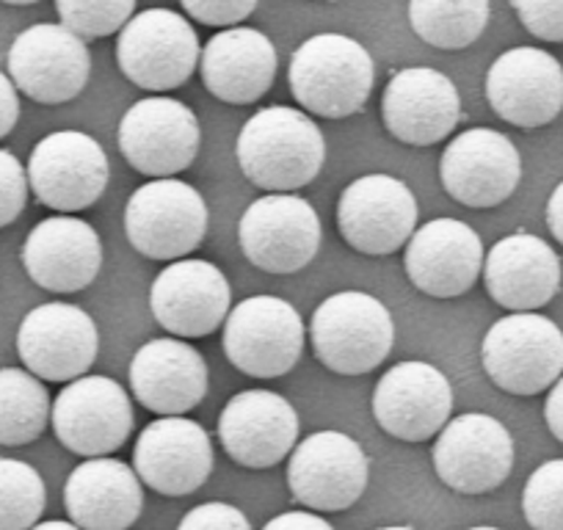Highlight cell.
Wrapping results in <instances>:
<instances>
[{"label": "cell", "mask_w": 563, "mask_h": 530, "mask_svg": "<svg viewBox=\"0 0 563 530\" xmlns=\"http://www.w3.org/2000/svg\"><path fill=\"white\" fill-rule=\"evenodd\" d=\"M467 530H500V528H489V525H478V528H467Z\"/></svg>", "instance_id": "bcb514c9"}, {"label": "cell", "mask_w": 563, "mask_h": 530, "mask_svg": "<svg viewBox=\"0 0 563 530\" xmlns=\"http://www.w3.org/2000/svg\"><path fill=\"white\" fill-rule=\"evenodd\" d=\"M199 119L175 97H144L119 122V150L135 172L172 177L186 172L199 153Z\"/></svg>", "instance_id": "30bf717a"}, {"label": "cell", "mask_w": 563, "mask_h": 530, "mask_svg": "<svg viewBox=\"0 0 563 530\" xmlns=\"http://www.w3.org/2000/svg\"><path fill=\"white\" fill-rule=\"evenodd\" d=\"M547 227H550L552 238L563 246V183H558L555 191L550 194V202H547Z\"/></svg>", "instance_id": "b9f144b4"}, {"label": "cell", "mask_w": 563, "mask_h": 530, "mask_svg": "<svg viewBox=\"0 0 563 530\" xmlns=\"http://www.w3.org/2000/svg\"><path fill=\"white\" fill-rule=\"evenodd\" d=\"M45 503V481L31 464L0 459V530H31Z\"/></svg>", "instance_id": "1f68e13d"}, {"label": "cell", "mask_w": 563, "mask_h": 530, "mask_svg": "<svg viewBox=\"0 0 563 530\" xmlns=\"http://www.w3.org/2000/svg\"><path fill=\"white\" fill-rule=\"evenodd\" d=\"M305 351V321L276 296H252L232 307L224 321V354L252 378H279L294 371Z\"/></svg>", "instance_id": "52a82bcc"}, {"label": "cell", "mask_w": 563, "mask_h": 530, "mask_svg": "<svg viewBox=\"0 0 563 530\" xmlns=\"http://www.w3.org/2000/svg\"><path fill=\"white\" fill-rule=\"evenodd\" d=\"M69 519L84 530H128L144 508V489L133 467L95 456L78 464L64 486Z\"/></svg>", "instance_id": "83f0119b"}, {"label": "cell", "mask_w": 563, "mask_h": 530, "mask_svg": "<svg viewBox=\"0 0 563 530\" xmlns=\"http://www.w3.org/2000/svg\"><path fill=\"white\" fill-rule=\"evenodd\" d=\"M133 467L141 484L158 495H194L213 473V442L197 420L164 415L141 431Z\"/></svg>", "instance_id": "ffe728a7"}, {"label": "cell", "mask_w": 563, "mask_h": 530, "mask_svg": "<svg viewBox=\"0 0 563 530\" xmlns=\"http://www.w3.org/2000/svg\"><path fill=\"white\" fill-rule=\"evenodd\" d=\"M29 199V175L18 155L0 150V227L18 221Z\"/></svg>", "instance_id": "e575fe53"}, {"label": "cell", "mask_w": 563, "mask_h": 530, "mask_svg": "<svg viewBox=\"0 0 563 530\" xmlns=\"http://www.w3.org/2000/svg\"><path fill=\"white\" fill-rule=\"evenodd\" d=\"M489 23V0H409V25L437 51H464Z\"/></svg>", "instance_id": "f546056e"}, {"label": "cell", "mask_w": 563, "mask_h": 530, "mask_svg": "<svg viewBox=\"0 0 563 530\" xmlns=\"http://www.w3.org/2000/svg\"><path fill=\"white\" fill-rule=\"evenodd\" d=\"M100 332L86 310L64 301L40 305L23 318L18 354L34 376L45 382H75L97 360Z\"/></svg>", "instance_id": "e0dca14e"}, {"label": "cell", "mask_w": 563, "mask_h": 530, "mask_svg": "<svg viewBox=\"0 0 563 530\" xmlns=\"http://www.w3.org/2000/svg\"><path fill=\"white\" fill-rule=\"evenodd\" d=\"M232 290L224 272L208 260H172L155 277L150 310L175 338L213 334L232 310Z\"/></svg>", "instance_id": "ac0fdd59"}, {"label": "cell", "mask_w": 563, "mask_h": 530, "mask_svg": "<svg viewBox=\"0 0 563 530\" xmlns=\"http://www.w3.org/2000/svg\"><path fill=\"white\" fill-rule=\"evenodd\" d=\"M486 97L503 122L544 128L563 111V67L541 47L506 51L486 75Z\"/></svg>", "instance_id": "7402d4cb"}, {"label": "cell", "mask_w": 563, "mask_h": 530, "mask_svg": "<svg viewBox=\"0 0 563 530\" xmlns=\"http://www.w3.org/2000/svg\"><path fill=\"white\" fill-rule=\"evenodd\" d=\"M31 530H84V528H78V525H75V522H62V519H51V522L34 525V528H31Z\"/></svg>", "instance_id": "7bdbcfd3"}, {"label": "cell", "mask_w": 563, "mask_h": 530, "mask_svg": "<svg viewBox=\"0 0 563 530\" xmlns=\"http://www.w3.org/2000/svg\"><path fill=\"white\" fill-rule=\"evenodd\" d=\"M367 475L365 451L340 431H318L290 451V495L305 508L345 511L365 495Z\"/></svg>", "instance_id": "5bb4252c"}, {"label": "cell", "mask_w": 563, "mask_h": 530, "mask_svg": "<svg viewBox=\"0 0 563 530\" xmlns=\"http://www.w3.org/2000/svg\"><path fill=\"white\" fill-rule=\"evenodd\" d=\"M219 440L227 456L241 467H276L299 442V415L279 393L243 389L221 412Z\"/></svg>", "instance_id": "603a6c76"}, {"label": "cell", "mask_w": 563, "mask_h": 530, "mask_svg": "<svg viewBox=\"0 0 563 530\" xmlns=\"http://www.w3.org/2000/svg\"><path fill=\"white\" fill-rule=\"evenodd\" d=\"M124 232L150 260H183L208 232V205L194 186L172 177L135 188L124 208Z\"/></svg>", "instance_id": "8992f818"}, {"label": "cell", "mask_w": 563, "mask_h": 530, "mask_svg": "<svg viewBox=\"0 0 563 530\" xmlns=\"http://www.w3.org/2000/svg\"><path fill=\"white\" fill-rule=\"evenodd\" d=\"M310 338L321 365L340 376H362L389 356L395 323L376 296L343 290L312 312Z\"/></svg>", "instance_id": "3957f363"}, {"label": "cell", "mask_w": 563, "mask_h": 530, "mask_svg": "<svg viewBox=\"0 0 563 530\" xmlns=\"http://www.w3.org/2000/svg\"><path fill=\"white\" fill-rule=\"evenodd\" d=\"M177 530H252L246 514L230 503H202L183 517Z\"/></svg>", "instance_id": "74e56055"}, {"label": "cell", "mask_w": 563, "mask_h": 530, "mask_svg": "<svg viewBox=\"0 0 563 530\" xmlns=\"http://www.w3.org/2000/svg\"><path fill=\"white\" fill-rule=\"evenodd\" d=\"M404 268L420 294L434 299L464 296L484 272V243L459 219H434L406 241Z\"/></svg>", "instance_id": "44dd1931"}, {"label": "cell", "mask_w": 563, "mask_h": 530, "mask_svg": "<svg viewBox=\"0 0 563 530\" xmlns=\"http://www.w3.org/2000/svg\"><path fill=\"white\" fill-rule=\"evenodd\" d=\"M188 18L216 29H232L257 9L260 0H180Z\"/></svg>", "instance_id": "8d00e7d4"}, {"label": "cell", "mask_w": 563, "mask_h": 530, "mask_svg": "<svg viewBox=\"0 0 563 530\" xmlns=\"http://www.w3.org/2000/svg\"><path fill=\"white\" fill-rule=\"evenodd\" d=\"M434 470L462 495H486L503 486L514 467V440L492 415L470 412L448 420L434 442Z\"/></svg>", "instance_id": "9a60e30c"}, {"label": "cell", "mask_w": 563, "mask_h": 530, "mask_svg": "<svg viewBox=\"0 0 563 530\" xmlns=\"http://www.w3.org/2000/svg\"><path fill=\"white\" fill-rule=\"evenodd\" d=\"M522 511L533 530H563V459L533 470L522 492Z\"/></svg>", "instance_id": "836d02e7"}, {"label": "cell", "mask_w": 563, "mask_h": 530, "mask_svg": "<svg viewBox=\"0 0 563 530\" xmlns=\"http://www.w3.org/2000/svg\"><path fill=\"white\" fill-rule=\"evenodd\" d=\"M263 530H334L323 517L310 511H288L271 519Z\"/></svg>", "instance_id": "ab89813d"}, {"label": "cell", "mask_w": 563, "mask_h": 530, "mask_svg": "<svg viewBox=\"0 0 563 530\" xmlns=\"http://www.w3.org/2000/svg\"><path fill=\"white\" fill-rule=\"evenodd\" d=\"M382 117L389 136L411 147H431L456 130L462 97L445 73L406 67L389 78L382 97Z\"/></svg>", "instance_id": "cb8c5ba5"}, {"label": "cell", "mask_w": 563, "mask_h": 530, "mask_svg": "<svg viewBox=\"0 0 563 530\" xmlns=\"http://www.w3.org/2000/svg\"><path fill=\"white\" fill-rule=\"evenodd\" d=\"M89 75L91 56L86 40L67 25H31L9 47V78L42 106L75 100L89 84Z\"/></svg>", "instance_id": "9c48e42d"}, {"label": "cell", "mask_w": 563, "mask_h": 530, "mask_svg": "<svg viewBox=\"0 0 563 530\" xmlns=\"http://www.w3.org/2000/svg\"><path fill=\"white\" fill-rule=\"evenodd\" d=\"M130 389L141 407L161 418L186 415L208 395V362L186 340H150L130 362Z\"/></svg>", "instance_id": "484cf974"}, {"label": "cell", "mask_w": 563, "mask_h": 530, "mask_svg": "<svg viewBox=\"0 0 563 530\" xmlns=\"http://www.w3.org/2000/svg\"><path fill=\"white\" fill-rule=\"evenodd\" d=\"M205 89L230 106H252L274 86L276 47L257 29H224L199 56Z\"/></svg>", "instance_id": "f1b7e54d"}, {"label": "cell", "mask_w": 563, "mask_h": 530, "mask_svg": "<svg viewBox=\"0 0 563 530\" xmlns=\"http://www.w3.org/2000/svg\"><path fill=\"white\" fill-rule=\"evenodd\" d=\"M51 420V395L31 371L0 367V445L20 448L40 440Z\"/></svg>", "instance_id": "4dcf8cb0"}, {"label": "cell", "mask_w": 563, "mask_h": 530, "mask_svg": "<svg viewBox=\"0 0 563 530\" xmlns=\"http://www.w3.org/2000/svg\"><path fill=\"white\" fill-rule=\"evenodd\" d=\"M51 423L67 451L86 459L108 456L119 451L133 431V404L113 378L80 376L58 393Z\"/></svg>", "instance_id": "8fae6325"}, {"label": "cell", "mask_w": 563, "mask_h": 530, "mask_svg": "<svg viewBox=\"0 0 563 530\" xmlns=\"http://www.w3.org/2000/svg\"><path fill=\"white\" fill-rule=\"evenodd\" d=\"M378 530H415V528H406V525H393V528H378Z\"/></svg>", "instance_id": "f6af8a7d"}, {"label": "cell", "mask_w": 563, "mask_h": 530, "mask_svg": "<svg viewBox=\"0 0 563 530\" xmlns=\"http://www.w3.org/2000/svg\"><path fill=\"white\" fill-rule=\"evenodd\" d=\"M528 34L541 42H563V0H511Z\"/></svg>", "instance_id": "d590c367"}, {"label": "cell", "mask_w": 563, "mask_h": 530, "mask_svg": "<svg viewBox=\"0 0 563 530\" xmlns=\"http://www.w3.org/2000/svg\"><path fill=\"white\" fill-rule=\"evenodd\" d=\"M544 420L547 429L552 431V437H555L558 442H563V376L552 384L550 395H547Z\"/></svg>", "instance_id": "60d3db41"}, {"label": "cell", "mask_w": 563, "mask_h": 530, "mask_svg": "<svg viewBox=\"0 0 563 530\" xmlns=\"http://www.w3.org/2000/svg\"><path fill=\"white\" fill-rule=\"evenodd\" d=\"M481 360L503 393L539 395L563 376V332L539 312H511L492 323Z\"/></svg>", "instance_id": "277c9868"}, {"label": "cell", "mask_w": 563, "mask_h": 530, "mask_svg": "<svg viewBox=\"0 0 563 530\" xmlns=\"http://www.w3.org/2000/svg\"><path fill=\"white\" fill-rule=\"evenodd\" d=\"M417 219L420 208L415 194L393 175H362L340 194V235L351 249L371 257H384L406 246Z\"/></svg>", "instance_id": "4fadbf2b"}, {"label": "cell", "mask_w": 563, "mask_h": 530, "mask_svg": "<svg viewBox=\"0 0 563 530\" xmlns=\"http://www.w3.org/2000/svg\"><path fill=\"white\" fill-rule=\"evenodd\" d=\"M445 191L464 208H495L519 186L522 158L514 142L492 128H470L451 139L440 161Z\"/></svg>", "instance_id": "2e32d148"}, {"label": "cell", "mask_w": 563, "mask_h": 530, "mask_svg": "<svg viewBox=\"0 0 563 530\" xmlns=\"http://www.w3.org/2000/svg\"><path fill=\"white\" fill-rule=\"evenodd\" d=\"M451 412V382L429 362H400L389 367L373 393V418L395 440H431L445 429Z\"/></svg>", "instance_id": "d6986e66"}, {"label": "cell", "mask_w": 563, "mask_h": 530, "mask_svg": "<svg viewBox=\"0 0 563 530\" xmlns=\"http://www.w3.org/2000/svg\"><path fill=\"white\" fill-rule=\"evenodd\" d=\"M111 177L100 144L80 130H56L42 139L29 161V186L45 208L78 213L102 197Z\"/></svg>", "instance_id": "7c38bea8"}, {"label": "cell", "mask_w": 563, "mask_h": 530, "mask_svg": "<svg viewBox=\"0 0 563 530\" xmlns=\"http://www.w3.org/2000/svg\"><path fill=\"white\" fill-rule=\"evenodd\" d=\"M238 241L252 265L265 274H296L321 249V219L296 194H268L252 202L238 224Z\"/></svg>", "instance_id": "ba28073f"}, {"label": "cell", "mask_w": 563, "mask_h": 530, "mask_svg": "<svg viewBox=\"0 0 563 530\" xmlns=\"http://www.w3.org/2000/svg\"><path fill=\"white\" fill-rule=\"evenodd\" d=\"M235 153L252 186L271 194H290L321 175L327 142L305 111L268 106L243 124Z\"/></svg>", "instance_id": "6da1fadb"}, {"label": "cell", "mask_w": 563, "mask_h": 530, "mask_svg": "<svg viewBox=\"0 0 563 530\" xmlns=\"http://www.w3.org/2000/svg\"><path fill=\"white\" fill-rule=\"evenodd\" d=\"M0 3H9V7H31V3H40V0H0Z\"/></svg>", "instance_id": "ee69618b"}, {"label": "cell", "mask_w": 563, "mask_h": 530, "mask_svg": "<svg viewBox=\"0 0 563 530\" xmlns=\"http://www.w3.org/2000/svg\"><path fill=\"white\" fill-rule=\"evenodd\" d=\"M290 91L305 111L327 119L354 117L376 84V67L365 47L343 34H316L290 58Z\"/></svg>", "instance_id": "7a4b0ae2"}, {"label": "cell", "mask_w": 563, "mask_h": 530, "mask_svg": "<svg viewBox=\"0 0 563 530\" xmlns=\"http://www.w3.org/2000/svg\"><path fill=\"white\" fill-rule=\"evenodd\" d=\"M202 45L183 14L147 9L122 25L117 62L124 78L147 91L180 89L199 67Z\"/></svg>", "instance_id": "5b68a950"}, {"label": "cell", "mask_w": 563, "mask_h": 530, "mask_svg": "<svg viewBox=\"0 0 563 530\" xmlns=\"http://www.w3.org/2000/svg\"><path fill=\"white\" fill-rule=\"evenodd\" d=\"M561 260L539 235L514 232L500 238L484 257V283L492 299L514 312L550 305L561 290Z\"/></svg>", "instance_id": "4316f807"}, {"label": "cell", "mask_w": 563, "mask_h": 530, "mask_svg": "<svg viewBox=\"0 0 563 530\" xmlns=\"http://www.w3.org/2000/svg\"><path fill=\"white\" fill-rule=\"evenodd\" d=\"M20 119V97L18 86L9 75L0 73V139H7Z\"/></svg>", "instance_id": "f35d334b"}, {"label": "cell", "mask_w": 563, "mask_h": 530, "mask_svg": "<svg viewBox=\"0 0 563 530\" xmlns=\"http://www.w3.org/2000/svg\"><path fill=\"white\" fill-rule=\"evenodd\" d=\"M23 265L40 288L51 294H78L100 274V235L75 216H51L25 238Z\"/></svg>", "instance_id": "d4e9b609"}, {"label": "cell", "mask_w": 563, "mask_h": 530, "mask_svg": "<svg viewBox=\"0 0 563 530\" xmlns=\"http://www.w3.org/2000/svg\"><path fill=\"white\" fill-rule=\"evenodd\" d=\"M135 0H56V12L62 25L80 36V40H102L133 18Z\"/></svg>", "instance_id": "d6a6232c"}]
</instances>
